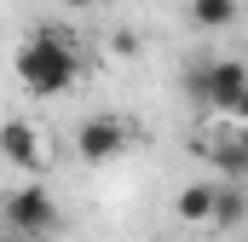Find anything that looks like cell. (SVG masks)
<instances>
[{
	"label": "cell",
	"mask_w": 248,
	"mask_h": 242,
	"mask_svg": "<svg viewBox=\"0 0 248 242\" xmlns=\"http://www.w3.org/2000/svg\"><path fill=\"white\" fill-rule=\"evenodd\" d=\"M237 150H243V162H248V127H237Z\"/></svg>",
	"instance_id": "obj_13"
},
{
	"label": "cell",
	"mask_w": 248,
	"mask_h": 242,
	"mask_svg": "<svg viewBox=\"0 0 248 242\" xmlns=\"http://www.w3.org/2000/svg\"><path fill=\"white\" fill-rule=\"evenodd\" d=\"M75 75H81V58H75V46L63 41L52 23H35V41L17 52V81L35 92V98H58L75 87Z\"/></svg>",
	"instance_id": "obj_1"
},
{
	"label": "cell",
	"mask_w": 248,
	"mask_h": 242,
	"mask_svg": "<svg viewBox=\"0 0 248 242\" xmlns=\"http://www.w3.org/2000/svg\"><path fill=\"white\" fill-rule=\"evenodd\" d=\"M231 116H237V127H248V92L237 98V110H231Z\"/></svg>",
	"instance_id": "obj_11"
},
{
	"label": "cell",
	"mask_w": 248,
	"mask_h": 242,
	"mask_svg": "<svg viewBox=\"0 0 248 242\" xmlns=\"http://www.w3.org/2000/svg\"><path fill=\"white\" fill-rule=\"evenodd\" d=\"M0 156L12 167H46V150H41V133L29 121H0Z\"/></svg>",
	"instance_id": "obj_5"
},
{
	"label": "cell",
	"mask_w": 248,
	"mask_h": 242,
	"mask_svg": "<svg viewBox=\"0 0 248 242\" xmlns=\"http://www.w3.org/2000/svg\"><path fill=\"white\" fill-rule=\"evenodd\" d=\"M208 162L225 173L231 184H243L248 179V162H243V150H237V138H219V144H208Z\"/></svg>",
	"instance_id": "obj_9"
},
{
	"label": "cell",
	"mask_w": 248,
	"mask_h": 242,
	"mask_svg": "<svg viewBox=\"0 0 248 242\" xmlns=\"http://www.w3.org/2000/svg\"><path fill=\"white\" fill-rule=\"evenodd\" d=\"M243 219H248L243 184H219V190H214V225H219V231H231V225H243Z\"/></svg>",
	"instance_id": "obj_8"
},
{
	"label": "cell",
	"mask_w": 248,
	"mask_h": 242,
	"mask_svg": "<svg viewBox=\"0 0 248 242\" xmlns=\"http://www.w3.org/2000/svg\"><path fill=\"white\" fill-rule=\"evenodd\" d=\"M127 150V121L122 116H87L75 127V156L81 162H116Z\"/></svg>",
	"instance_id": "obj_3"
},
{
	"label": "cell",
	"mask_w": 248,
	"mask_h": 242,
	"mask_svg": "<svg viewBox=\"0 0 248 242\" xmlns=\"http://www.w3.org/2000/svg\"><path fill=\"white\" fill-rule=\"evenodd\" d=\"M243 92H248V63H237V58H219V63H208V110L231 116Z\"/></svg>",
	"instance_id": "obj_4"
},
{
	"label": "cell",
	"mask_w": 248,
	"mask_h": 242,
	"mask_svg": "<svg viewBox=\"0 0 248 242\" xmlns=\"http://www.w3.org/2000/svg\"><path fill=\"white\" fill-rule=\"evenodd\" d=\"M185 98L208 110V63H190V69H185Z\"/></svg>",
	"instance_id": "obj_10"
},
{
	"label": "cell",
	"mask_w": 248,
	"mask_h": 242,
	"mask_svg": "<svg viewBox=\"0 0 248 242\" xmlns=\"http://www.w3.org/2000/svg\"><path fill=\"white\" fill-rule=\"evenodd\" d=\"M6 225H12L17 237H46V231H58V202H52V190H46V184L12 190V196H6Z\"/></svg>",
	"instance_id": "obj_2"
},
{
	"label": "cell",
	"mask_w": 248,
	"mask_h": 242,
	"mask_svg": "<svg viewBox=\"0 0 248 242\" xmlns=\"http://www.w3.org/2000/svg\"><path fill=\"white\" fill-rule=\"evenodd\" d=\"M173 213L185 225H214V184H185L179 202H173Z\"/></svg>",
	"instance_id": "obj_6"
},
{
	"label": "cell",
	"mask_w": 248,
	"mask_h": 242,
	"mask_svg": "<svg viewBox=\"0 0 248 242\" xmlns=\"http://www.w3.org/2000/svg\"><path fill=\"white\" fill-rule=\"evenodd\" d=\"M58 6H69V12H87V6H98V0H58Z\"/></svg>",
	"instance_id": "obj_12"
},
{
	"label": "cell",
	"mask_w": 248,
	"mask_h": 242,
	"mask_svg": "<svg viewBox=\"0 0 248 242\" xmlns=\"http://www.w3.org/2000/svg\"><path fill=\"white\" fill-rule=\"evenodd\" d=\"M243 12V0H190V23L196 29H231Z\"/></svg>",
	"instance_id": "obj_7"
}]
</instances>
